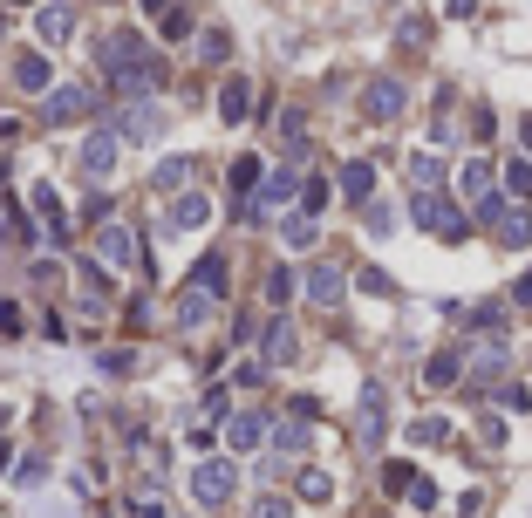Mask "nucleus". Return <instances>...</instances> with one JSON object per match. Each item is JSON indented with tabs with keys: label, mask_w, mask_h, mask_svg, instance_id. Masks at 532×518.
<instances>
[{
	"label": "nucleus",
	"mask_w": 532,
	"mask_h": 518,
	"mask_svg": "<svg viewBox=\"0 0 532 518\" xmlns=\"http://www.w3.org/2000/svg\"><path fill=\"white\" fill-rule=\"evenodd\" d=\"M232 185L253 191V185H260V164H253V157H246V164H232Z\"/></svg>",
	"instance_id": "nucleus-18"
},
{
	"label": "nucleus",
	"mask_w": 532,
	"mask_h": 518,
	"mask_svg": "<svg viewBox=\"0 0 532 518\" xmlns=\"http://www.w3.org/2000/svg\"><path fill=\"white\" fill-rule=\"evenodd\" d=\"M369 185H376L369 164H342V191H348V198H369Z\"/></svg>",
	"instance_id": "nucleus-12"
},
{
	"label": "nucleus",
	"mask_w": 532,
	"mask_h": 518,
	"mask_svg": "<svg viewBox=\"0 0 532 518\" xmlns=\"http://www.w3.org/2000/svg\"><path fill=\"white\" fill-rule=\"evenodd\" d=\"M96 253L110 259V266H137V232H130V225H103V232H96Z\"/></svg>",
	"instance_id": "nucleus-2"
},
{
	"label": "nucleus",
	"mask_w": 532,
	"mask_h": 518,
	"mask_svg": "<svg viewBox=\"0 0 532 518\" xmlns=\"http://www.w3.org/2000/svg\"><path fill=\"white\" fill-rule=\"evenodd\" d=\"M307 294L321 300V307H328V300H342V266H335V259H321V266L307 273Z\"/></svg>",
	"instance_id": "nucleus-7"
},
{
	"label": "nucleus",
	"mask_w": 532,
	"mask_h": 518,
	"mask_svg": "<svg viewBox=\"0 0 532 518\" xmlns=\"http://www.w3.org/2000/svg\"><path fill=\"white\" fill-rule=\"evenodd\" d=\"M191 294H212V300L226 294V259H219V253L198 259V273H191Z\"/></svg>",
	"instance_id": "nucleus-9"
},
{
	"label": "nucleus",
	"mask_w": 532,
	"mask_h": 518,
	"mask_svg": "<svg viewBox=\"0 0 532 518\" xmlns=\"http://www.w3.org/2000/svg\"><path fill=\"white\" fill-rule=\"evenodd\" d=\"M226 28H205V41H198V55H205V62H226Z\"/></svg>",
	"instance_id": "nucleus-17"
},
{
	"label": "nucleus",
	"mask_w": 532,
	"mask_h": 518,
	"mask_svg": "<svg viewBox=\"0 0 532 518\" xmlns=\"http://www.w3.org/2000/svg\"><path fill=\"white\" fill-rule=\"evenodd\" d=\"M362 444H382V382L362 389Z\"/></svg>",
	"instance_id": "nucleus-10"
},
{
	"label": "nucleus",
	"mask_w": 532,
	"mask_h": 518,
	"mask_svg": "<svg viewBox=\"0 0 532 518\" xmlns=\"http://www.w3.org/2000/svg\"><path fill=\"white\" fill-rule=\"evenodd\" d=\"M423 382H430V389H451V382H457V355H437V362H430V375H423Z\"/></svg>",
	"instance_id": "nucleus-16"
},
{
	"label": "nucleus",
	"mask_w": 532,
	"mask_h": 518,
	"mask_svg": "<svg viewBox=\"0 0 532 518\" xmlns=\"http://www.w3.org/2000/svg\"><path fill=\"white\" fill-rule=\"evenodd\" d=\"M260 430H266L260 416H232V450H253V444H260Z\"/></svg>",
	"instance_id": "nucleus-14"
},
{
	"label": "nucleus",
	"mask_w": 532,
	"mask_h": 518,
	"mask_svg": "<svg viewBox=\"0 0 532 518\" xmlns=\"http://www.w3.org/2000/svg\"><path fill=\"white\" fill-rule=\"evenodd\" d=\"M198 498H205V505H226L232 498V464H198Z\"/></svg>",
	"instance_id": "nucleus-3"
},
{
	"label": "nucleus",
	"mask_w": 532,
	"mask_h": 518,
	"mask_svg": "<svg viewBox=\"0 0 532 518\" xmlns=\"http://www.w3.org/2000/svg\"><path fill=\"white\" fill-rule=\"evenodd\" d=\"M253 518H287V505H280V498H260V505H253Z\"/></svg>",
	"instance_id": "nucleus-20"
},
{
	"label": "nucleus",
	"mask_w": 532,
	"mask_h": 518,
	"mask_svg": "<svg viewBox=\"0 0 532 518\" xmlns=\"http://www.w3.org/2000/svg\"><path fill=\"white\" fill-rule=\"evenodd\" d=\"M396 110H403V89H396V82H376V89H369V116H376V123H389Z\"/></svg>",
	"instance_id": "nucleus-11"
},
{
	"label": "nucleus",
	"mask_w": 532,
	"mask_h": 518,
	"mask_svg": "<svg viewBox=\"0 0 532 518\" xmlns=\"http://www.w3.org/2000/svg\"><path fill=\"white\" fill-rule=\"evenodd\" d=\"M89 110H96V96H89L82 82H69V89H48V103H41V116H48V123H82Z\"/></svg>",
	"instance_id": "nucleus-1"
},
{
	"label": "nucleus",
	"mask_w": 532,
	"mask_h": 518,
	"mask_svg": "<svg viewBox=\"0 0 532 518\" xmlns=\"http://www.w3.org/2000/svg\"><path fill=\"white\" fill-rule=\"evenodd\" d=\"M144 7H151V14H164V0H144Z\"/></svg>",
	"instance_id": "nucleus-23"
},
{
	"label": "nucleus",
	"mask_w": 532,
	"mask_h": 518,
	"mask_svg": "<svg viewBox=\"0 0 532 518\" xmlns=\"http://www.w3.org/2000/svg\"><path fill=\"white\" fill-rule=\"evenodd\" d=\"M519 307H532V273H526V280H519Z\"/></svg>",
	"instance_id": "nucleus-21"
},
{
	"label": "nucleus",
	"mask_w": 532,
	"mask_h": 518,
	"mask_svg": "<svg viewBox=\"0 0 532 518\" xmlns=\"http://www.w3.org/2000/svg\"><path fill=\"white\" fill-rule=\"evenodd\" d=\"M7 457H14V450H7V437H0V471H7Z\"/></svg>",
	"instance_id": "nucleus-22"
},
{
	"label": "nucleus",
	"mask_w": 532,
	"mask_h": 518,
	"mask_svg": "<svg viewBox=\"0 0 532 518\" xmlns=\"http://www.w3.org/2000/svg\"><path fill=\"white\" fill-rule=\"evenodd\" d=\"M35 28H41V41H69V35H76V7H62V0H55V7H41Z\"/></svg>",
	"instance_id": "nucleus-4"
},
{
	"label": "nucleus",
	"mask_w": 532,
	"mask_h": 518,
	"mask_svg": "<svg viewBox=\"0 0 532 518\" xmlns=\"http://www.w3.org/2000/svg\"><path fill=\"white\" fill-rule=\"evenodd\" d=\"M82 171H89V178H110V171H116V137H89V150H82Z\"/></svg>",
	"instance_id": "nucleus-8"
},
{
	"label": "nucleus",
	"mask_w": 532,
	"mask_h": 518,
	"mask_svg": "<svg viewBox=\"0 0 532 518\" xmlns=\"http://www.w3.org/2000/svg\"><path fill=\"white\" fill-rule=\"evenodd\" d=\"M205 314H212V294H191V287H185V300H178V321H185V328H198Z\"/></svg>",
	"instance_id": "nucleus-13"
},
{
	"label": "nucleus",
	"mask_w": 532,
	"mask_h": 518,
	"mask_svg": "<svg viewBox=\"0 0 532 518\" xmlns=\"http://www.w3.org/2000/svg\"><path fill=\"white\" fill-rule=\"evenodd\" d=\"M171 225H205V198H198V191L178 198V205H171Z\"/></svg>",
	"instance_id": "nucleus-15"
},
{
	"label": "nucleus",
	"mask_w": 532,
	"mask_h": 518,
	"mask_svg": "<svg viewBox=\"0 0 532 518\" xmlns=\"http://www.w3.org/2000/svg\"><path fill=\"white\" fill-rule=\"evenodd\" d=\"M48 82H55V75H48V55H21V62H14V89H28V96H41Z\"/></svg>",
	"instance_id": "nucleus-6"
},
{
	"label": "nucleus",
	"mask_w": 532,
	"mask_h": 518,
	"mask_svg": "<svg viewBox=\"0 0 532 518\" xmlns=\"http://www.w3.org/2000/svg\"><path fill=\"white\" fill-rule=\"evenodd\" d=\"M246 110H253V82H246V75H232L226 89H219V116H226V123H239Z\"/></svg>",
	"instance_id": "nucleus-5"
},
{
	"label": "nucleus",
	"mask_w": 532,
	"mask_h": 518,
	"mask_svg": "<svg viewBox=\"0 0 532 518\" xmlns=\"http://www.w3.org/2000/svg\"><path fill=\"white\" fill-rule=\"evenodd\" d=\"M0 334H21V307L14 300H0Z\"/></svg>",
	"instance_id": "nucleus-19"
}]
</instances>
